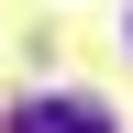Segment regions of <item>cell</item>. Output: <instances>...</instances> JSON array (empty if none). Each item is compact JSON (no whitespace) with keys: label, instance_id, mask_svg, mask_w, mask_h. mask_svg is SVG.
<instances>
[{"label":"cell","instance_id":"obj_1","mask_svg":"<svg viewBox=\"0 0 133 133\" xmlns=\"http://www.w3.org/2000/svg\"><path fill=\"white\" fill-rule=\"evenodd\" d=\"M11 133H111V122H100L89 100H22V122H11Z\"/></svg>","mask_w":133,"mask_h":133}]
</instances>
